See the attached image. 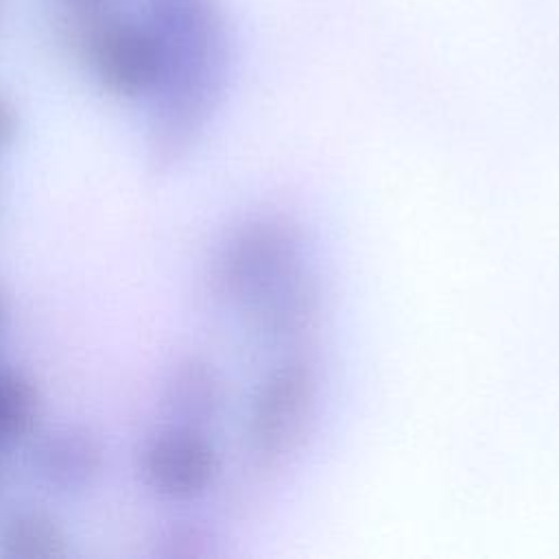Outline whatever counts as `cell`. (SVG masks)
<instances>
[{
    "instance_id": "1",
    "label": "cell",
    "mask_w": 559,
    "mask_h": 559,
    "mask_svg": "<svg viewBox=\"0 0 559 559\" xmlns=\"http://www.w3.org/2000/svg\"><path fill=\"white\" fill-rule=\"evenodd\" d=\"M164 74L146 103L144 159L157 175L186 164L212 127L231 72L229 24L221 0H142Z\"/></svg>"
},
{
    "instance_id": "2",
    "label": "cell",
    "mask_w": 559,
    "mask_h": 559,
    "mask_svg": "<svg viewBox=\"0 0 559 559\" xmlns=\"http://www.w3.org/2000/svg\"><path fill=\"white\" fill-rule=\"evenodd\" d=\"M68 13L63 44L83 63L92 83L114 100L148 103L164 74L162 46L151 24L142 15L109 9Z\"/></svg>"
},
{
    "instance_id": "3",
    "label": "cell",
    "mask_w": 559,
    "mask_h": 559,
    "mask_svg": "<svg viewBox=\"0 0 559 559\" xmlns=\"http://www.w3.org/2000/svg\"><path fill=\"white\" fill-rule=\"evenodd\" d=\"M135 472L155 500L197 507L221 489L227 454L210 430L162 417L140 441Z\"/></svg>"
},
{
    "instance_id": "4",
    "label": "cell",
    "mask_w": 559,
    "mask_h": 559,
    "mask_svg": "<svg viewBox=\"0 0 559 559\" xmlns=\"http://www.w3.org/2000/svg\"><path fill=\"white\" fill-rule=\"evenodd\" d=\"M26 445L33 483L55 498L87 496L107 472V443L94 426L83 421L39 428Z\"/></svg>"
},
{
    "instance_id": "5",
    "label": "cell",
    "mask_w": 559,
    "mask_h": 559,
    "mask_svg": "<svg viewBox=\"0 0 559 559\" xmlns=\"http://www.w3.org/2000/svg\"><path fill=\"white\" fill-rule=\"evenodd\" d=\"M159 402L164 419L205 428L221 441L218 428L231 402L227 373L207 354H183L166 369Z\"/></svg>"
},
{
    "instance_id": "6",
    "label": "cell",
    "mask_w": 559,
    "mask_h": 559,
    "mask_svg": "<svg viewBox=\"0 0 559 559\" xmlns=\"http://www.w3.org/2000/svg\"><path fill=\"white\" fill-rule=\"evenodd\" d=\"M72 531L48 504L24 502L0 511V559H63Z\"/></svg>"
},
{
    "instance_id": "7",
    "label": "cell",
    "mask_w": 559,
    "mask_h": 559,
    "mask_svg": "<svg viewBox=\"0 0 559 559\" xmlns=\"http://www.w3.org/2000/svg\"><path fill=\"white\" fill-rule=\"evenodd\" d=\"M44 397L33 376L0 362V452L28 443L39 430Z\"/></svg>"
},
{
    "instance_id": "8",
    "label": "cell",
    "mask_w": 559,
    "mask_h": 559,
    "mask_svg": "<svg viewBox=\"0 0 559 559\" xmlns=\"http://www.w3.org/2000/svg\"><path fill=\"white\" fill-rule=\"evenodd\" d=\"M22 127L24 118L17 100L4 87H0V157L11 153L20 142Z\"/></svg>"
},
{
    "instance_id": "9",
    "label": "cell",
    "mask_w": 559,
    "mask_h": 559,
    "mask_svg": "<svg viewBox=\"0 0 559 559\" xmlns=\"http://www.w3.org/2000/svg\"><path fill=\"white\" fill-rule=\"evenodd\" d=\"M66 11L72 13H92V11H103L109 9L114 0H59Z\"/></svg>"
},
{
    "instance_id": "10",
    "label": "cell",
    "mask_w": 559,
    "mask_h": 559,
    "mask_svg": "<svg viewBox=\"0 0 559 559\" xmlns=\"http://www.w3.org/2000/svg\"><path fill=\"white\" fill-rule=\"evenodd\" d=\"M7 319H9V299H7V293H4V288L0 284V336H2L4 328H7Z\"/></svg>"
},
{
    "instance_id": "11",
    "label": "cell",
    "mask_w": 559,
    "mask_h": 559,
    "mask_svg": "<svg viewBox=\"0 0 559 559\" xmlns=\"http://www.w3.org/2000/svg\"><path fill=\"white\" fill-rule=\"evenodd\" d=\"M4 480H7V465H4V452H0V493L4 489Z\"/></svg>"
},
{
    "instance_id": "12",
    "label": "cell",
    "mask_w": 559,
    "mask_h": 559,
    "mask_svg": "<svg viewBox=\"0 0 559 559\" xmlns=\"http://www.w3.org/2000/svg\"><path fill=\"white\" fill-rule=\"evenodd\" d=\"M2 9H4V0H0V15H2Z\"/></svg>"
}]
</instances>
